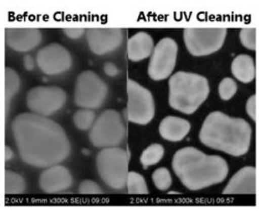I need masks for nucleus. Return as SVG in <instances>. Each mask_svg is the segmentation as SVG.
<instances>
[{"label":"nucleus","instance_id":"obj_1","mask_svg":"<svg viewBox=\"0 0 259 216\" xmlns=\"http://www.w3.org/2000/svg\"><path fill=\"white\" fill-rule=\"evenodd\" d=\"M12 132L20 157L37 168H47L64 161L70 144L62 126L45 116L24 113L12 122Z\"/></svg>","mask_w":259,"mask_h":216},{"label":"nucleus","instance_id":"obj_2","mask_svg":"<svg viewBox=\"0 0 259 216\" xmlns=\"http://www.w3.org/2000/svg\"><path fill=\"white\" fill-rule=\"evenodd\" d=\"M172 166L176 175L190 190H202L220 184L228 174V165L223 157L206 155L194 147L177 151Z\"/></svg>","mask_w":259,"mask_h":216},{"label":"nucleus","instance_id":"obj_3","mask_svg":"<svg viewBox=\"0 0 259 216\" xmlns=\"http://www.w3.org/2000/svg\"><path fill=\"white\" fill-rule=\"evenodd\" d=\"M251 128L243 118H231L221 112L206 117L200 132V140L210 148L234 157L245 154L250 148Z\"/></svg>","mask_w":259,"mask_h":216},{"label":"nucleus","instance_id":"obj_4","mask_svg":"<svg viewBox=\"0 0 259 216\" xmlns=\"http://www.w3.org/2000/svg\"><path fill=\"white\" fill-rule=\"evenodd\" d=\"M168 103L186 114L194 113L209 95V84L200 74L180 71L168 80Z\"/></svg>","mask_w":259,"mask_h":216},{"label":"nucleus","instance_id":"obj_5","mask_svg":"<svg viewBox=\"0 0 259 216\" xmlns=\"http://www.w3.org/2000/svg\"><path fill=\"white\" fill-rule=\"evenodd\" d=\"M129 154L118 147H108L97 156V168L100 178L114 190H122L126 185Z\"/></svg>","mask_w":259,"mask_h":216},{"label":"nucleus","instance_id":"obj_6","mask_svg":"<svg viewBox=\"0 0 259 216\" xmlns=\"http://www.w3.org/2000/svg\"><path fill=\"white\" fill-rule=\"evenodd\" d=\"M125 129L122 118L115 110H106L96 119L89 134L92 144L100 148L115 147L124 138Z\"/></svg>","mask_w":259,"mask_h":216},{"label":"nucleus","instance_id":"obj_7","mask_svg":"<svg viewBox=\"0 0 259 216\" xmlns=\"http://www.w3.org/2000/svg\"><path fill=\"white\" fill-rule=\"evenodd\" d=\"M225 28H189L184 30L187 49L194 57H202L219 51L224 44Z\"/></svg>","mask_w":259,"mask_h":216},{"label":"nucleus","instance_id":"obj_8","mask_svg":"<svg viewBox=\"0 0 259 216\" xmlns=\"http://www.w3.org/2000/svg\"><path fill=\"white\" fill-rule=\"evenodd\" d=\"M107 95V87L98 74L91 70L79 74L75 84L74 102L78 107L93 109L100 107Z\"/></svg>","mask_w":259,"mask_h":216},{"label":"nucleus","instance_id":"obj_9","mask_svg":"<svg viewBox=\"0 0 259 216\" xmlns=\"http://www.w3.org/2000/svg\"><path fill=\"white\" fill-rule=\"evenodd\" d=\"M127 118L136 124H146L155 114V104L151 93L134 80H127Z\"/></svg>","mask_w":259,"mask_h":216},{"label":"nucleus","instance_id":"obj_10","mask_svg":"<svg viewBox=\"0 0 259 216\" xmlns=\"http://www.w3.org/2000/svg\"><path fill=\"white\" fill-rule=\"evenodd\" d=\"M66 93L58 87H35L27 95V106L35 114L50 116L66 102Z\"/></svg>","mask_w":259,"mask_h":216},{"label":"nucleus","instance_id":"obj_11","mask_svg":"<svg viewBox=\"0 0 259 216\" xmlns=\"http://www.w3.org/2000/svg\"><path fill=\"white\" fill-rule=\"evenodd\" d=\"M178 46L175 40L165 37L154 48L150 63L148 67V74L151 79L161 80L168 78L174 70L177 62Z\"/></svg>","mask_w":259,"mask_h":216},{"label":"nucleus","instance_id":"obj_12","mask_svg":"<svg viewBox=\"0 0 259 216\" xmlns=\"http://www.w3.org/2000/svg\"><path fill=\"white\" fill-rule=\"evenodd\" d=\"M36 62L46 74H58L67 71L72 65L70 53L59 44H50L41 48L36 55Z\"/></svg>","mask_w":259,"mask_h":216},{"label":"nucleus","instance_id":"obj_13","mask_svg":"<svg viewBox=\"0 0 259 216\" xmlns=\"http://www.w3.org/2000/svg\"><path fill=\"white\" fill-rule=\"evenodd\" d=\"M123 39V31L118 28H94L87 31L89 48L96 55H104L118 49Z\"/></svg>","mask_w":259,"mask_h":216},{"label":"nucleus","instance_id":"obj_14","mask_svg":"<svg viewBox=\"0 0 259 216\" xmlns=\"http://www.w3.org/2000/svg\"><path fill=\"white\" fill-rule=\"evenodd\" d=\"M73 183L70 172L62 165L51 166L45 169L39 178L41 190L48 194L62 192L70 188Z\"/></svg>","mask_w":259,"mask_h":216},{"label":"nucleus","instance_id":"obj_15","mask_svg":"<svg viewBox=\"0 0 259 216\" xmlns=\"http://www.w3.org/2000/svg\"><path fill=\"white\" fill-rule=\"evenodd\" d=\"M6 41L12 50L19 52L30 51L41 41V33L35 28H7Z\"/></svg>","mask_w":259,"mask_h":216},{"label":"nucleus","instance_id":"obj_16","mask_svg":"<svg viewBox=\"0 0 259 216\" xmlns=\"http://www.w3.org/2000/svg\"><path fill=\"white\" fill-rule=\"evenodd\" d=\"M256 190V169L246 166L231 178L223 190L224 195H255Z\"/></svg>","mask_w":259,"mask_h":216},{"label":"nucleus","instance_id":"obj_17","mask_svg":"<svg viewBox=\"0 0 259 216\" xmlns=\"http://www.w3.org/2000/svg\"><path fill=\"white\" fill-rule=\"evenodd\" d=\"M191 125L184 118L168 116L163 118L159 125L161 136L171 142H178L183 140L189 134Z\"/></svg>","mask_w":259,"mask_h":216},{"label":"nucleus","instance_id":"obj_18","mask_svg":"<svg viewBox=\"0 0 259 216\" xmlns=\"http://www.w3.org/2000/svg\"><path fill=\"white\" fill-rule=\"evenodd\" d=\"M153 49V39L150 35L145 31H139L128 40V58L133 62H139L150 57Z\"/></svg>","mask_w":259,"mask_h":216},{"label":"nucleus","instance_id":"obj_19","mask_svg":"<svg viewBox=\"0 0 259 216\" xmlns=\"http://www.w3.org/2000/svg\"><path fill=\"white\" fill-rule=\"evenodd\" d=\"M232 73L241 82L249 83L254 80L256 68L252 57L239 55L232 62Z\"/></svg>","mask_w":259,"mask_h":216},{"label":"nucleus","instance_id":"obj_20","mask_svg":"<svg viewBox=\"0 0 259 216\" xmlns=\"http://www.w3.org/2000/svg\"><path fill=\"white\" fill-rule=\"evenodd\" d=\"M25 190V181L22 176L12 170L5 172V194L20 195Z\"/></svg>","mask_w":259,"mask_h":216},{"label":"nucleus","instance_id":"obj_21","mask_svg":"<svg viewBox=\"0 0 259 216\" xmlns=\"http://www.w3.org/2000/svg\"><path fill=\"white\" fill-rule=\"evenodd\" d=\"M20 87V78L18 73L11 68L5 70V97H6V111L8 110L10 101L17 94Z\"/></svg>","mask_w":259,"mask_h":216},{"label":"nucleus","instance_id":"obj_22","mask_svg":"<svg viewBox=\"0 0 259 216\" xmlns=\"http://www.w3.org/2000/svg\"><path fill=\"white\" fill-rule=\"evenodd\" d=\"M126 185L131 195H147L149 193L145 178L137 172H128Z\"/></svg>","mask_w":259,"mask_h":216},{"label":"nucleus","instance_id":"obj_23","mask_svg":"<svg viewBox=\"0 0 259 216\" xmlns=\"http://www.w3.org/2000/svg\"><path fill=\"white\" fill-rule=\"evenodd\" d=\"M164 155V149L159 144H153L143 151L140 161L145 167L159 163Z\"/></svg>","mask_w":259,"mask_h":216},{"label":"nucleus","instance_id":"obj_24","mask_svg":"<svg viewBox=\"0 0 259 216\" xmlns=\"http://www.w3.org/2000/svg\"><path fill=\"white\" fill-rule=\"evenodd\" d=\"M95 113L90 109L79 110L74 113V122L77 128L80 130H88L94 124Z\"/></svg>","mask_w":259,"mask_h":216},{"label":"nucleus","instance_id":"obj_25","mask_svg":"<svg viewBox=\"0 0 259 216\" xmlns=\"http://www.w3.org/2000/svg\"><path fill=\"white\" fill-rule=\"evenodd\" d=\"M154 184L159 190L165 191L169 189L172 184V178L168 169L159 168L154 171L152 175Z\"/></svg>","mask_w":259,"mask_h":216},{"label":"nucleus","instance_id":"obj_26","mask_svg":"<svg viewBox=\"0 0 259 216\" xmlns=\"http://www.w3.org/2000/svg\"><path fill=\"white\" fill-rule=\"evenodd\" d=\"M237 89H238V87H237V83L235 82V80L232 79V78H224L220 83L219 94H220V96H221L222 100L228 101L234 96L236 92H237Z\"/></svg>","mask_w":259,"mask_h":216},{"label":"nucleus","instance_id":"obj_27","mask_svg":"<svg viewBox=\"0 0 259 216\" xmlns=\"http://www.w3.org/2000/svg\"><path fill=\"white\" fill-rule=\"evenodd\" d=\"M242 45L250 51H255L256 46V30L255 28L242 29L239 33Z\"/></svg>","mask_w":259,"mask_h":216},{"label":"nucleus","instance_id":"obj_28","mask_svg":"<svg viewBox=\"0 0 259 216\" xmlns=\"http://www.w3.org/2000/svg\"><path fill=\"white\" fill-rule=\"evenodd\" d=\"M79 192L81 195H100L102 190L94 181L85 180L80 184Z\"/></svg>","mask_w":259,"mask_h":216},{"label":"nucleus","instance_id":"obj_29","mask_svg":"<svg viewBox=\"0 0 259 216\" xmlns=\"http://www.w3.org/2000/svg\"><path fill=\"white\" fill-rule=\"evenodd\" d=\"M246 112L253 120L256 119V96L252 95L246 103Z\"/></svg>","mask_w":259,"mask_h":216},{"label":"nucleus","instance_id":"obj_30","mask_svg":"<svg viewBox=\"0 0 259 216\" xmlns=\"http://www.w3.org/2000/svg\"><path fill=\"white\" fill-rule=\"evenodd\" d=\"M66 36L72 39H77L82 36L85 30L84 29H64L63 30Z\"/></svg>","mask_w":259,"mask_h":216},{"label":"nucleus","instance_id":"obj_31","mask_svg":"<svg viewBox=\"0 0 259 216\" xmlns=\"http://www.w3.org/2000/svg\"><path fill=\"white\" fill-rule=\"evenodd\" d=\"M104 70L106 72V74L109 76H116L118 74V69L116 66L112 63V62H106L104 67Z\"/></svg>","mask_w":259,"mask_h":216},{"label":"nucleus","instance_id":"obj_32","mask_svg":"<svg viewBox=\"0 0 259 216\" xmlns=\"http://www.w3.org/2000/svg\"><path fill=\"white\" fill-rule=\"evenodd\" d=\"M24 68L27 70H32L34 68V60L30 55H26L24 58Z\"/></svg>","mask_w":259,"mask_h":216},{"label":"nucleus","instance_id":"obj_33","mask_svg":"<svg viewBox=\"0 0 259 216\" xmlns=\"http://www.w3.org/2000/svg\"><path fill=\"white\" fill-rule=\"evenodd\" d=\"M13 151L12 149L10 148L9 146L6 145V148H5V158H6V162H8L10 160L12 159L13 157Z\"/></svg>","mask_w":259,"mask_h":216}]
</instances>
